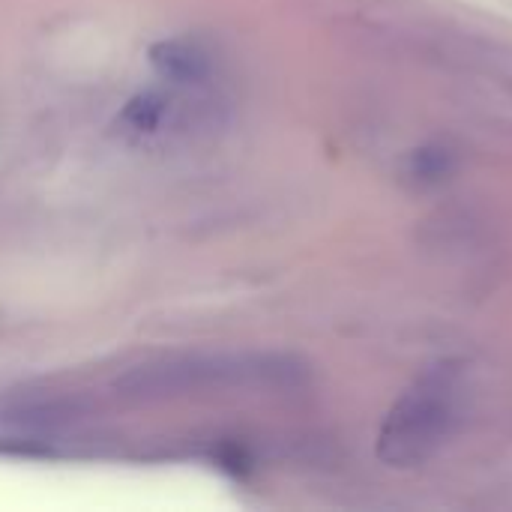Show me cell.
I'll use <instances>...</instances> for the list:
<instances>
[{
	"label": "cell",
	"mask_w": 512,
	"mask_h": 512,
	"mask_svg": "<svg viewBox=\"0 0 512 512\" xmlns=\"http://www.w3.org/2000/svg\"><path fill=\"white\" fill-rule=\"evenodd\" d=\"M147 57H150V66L168 81L198 84L210 75V60L204 48L189 39H159L150 45Z\"/></svg>",
	"instance_id": "3"
},
{
	"label": "cell",
	"mask_w": 512,
	"mask_h": 512,
	"mask_svg": "<svg viewBox=\"0 0 512 512\" xmlns=\"http://www.w3.org/2000/svg\"><path fill=\"white\" fill-rule=\"evenodd\" d=\"M450 399L453 387L444 375L426 378L384 426L381 435V456L396 465H408L426 459V453L444 438L450 423Z\"/></svg>",
	"instance_id": "1"
},
{
	"label": "cell",
	"mask_w": 512,
	"mask_h": 512,
	"mask_svg": "<svg viewBox=\"0 0 512 512\" xmlns=\"http://www.w3.org/2000/svg\"><path fill=\"white\" fill-rule=\"evenodd\" d=\"M252 372H261V366H249L243 360H225V357H177L162 360L150 366H138L129 375L117 378V390L123 396L138 399H156V396H180L189 390H201L219 381H240Z\"/></svg>",
	"instance_id": "2"
},
{
	"label": "cell",
	"mask_w": 512,
	"mask_h": 512,
	"mask_svg": "<svg viewBox=\"0 0 512 512\" xmlns=\"http://www.w3.org/2000/svg\"><path fill=\"white\" fill-rule=\"evenodd\" d=\"M168 108H171V99L162 90H141L123 105L120 126L135 135H150L162 126Z\"/></svg>",
	"instance_id": "4"
}]
</instances>
